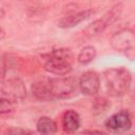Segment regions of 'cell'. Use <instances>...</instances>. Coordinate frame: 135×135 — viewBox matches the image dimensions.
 Masks as SVG:
<instances>
[{
	"label": "cell",
	"mask_w": 135,
	"mask_h": 135,
	"mask_svg": "<svg viewBox=\"0 0 135 135\" xmlns=\"http://www.w3.org/2000/svg\"><path fill=\"white\" fill-rule=\"evenodd\" d=\"M103 79L108 93L114 97L126 95L132 85V74L123 66L107 69L103 72Z\"/></svg>",
	"instance_id": "cell-1"
},
{
	"label": "cell",
	"mask_w": 135,
	"mask_h": 135,
	"mask_svg": "<svg viewBox=\"0 0 135 135\" xmlns=\"http://www.w3.org/2000/svg\"><path fill=\"white\" fill-rule=\"evenodd\" d=\"M75 56L68 47L54 49L46 57L43 69L53 75L65 76L72 71Z\"/></svg>",
	"instance_id": "cell-2"
},
{
	"label": "cell",
	"mask_w": 135,
	"mask_h": 135,
	"mask_svg": "<svg viewBox=\"0 0 135 135\" xmlns=\"http://www.w3.org/2000/svg\"><path fill=\"white\" fill-rule=\"evenodd\" d=\"M110 44L115 51L124 53L127 57L133 60L135 49V35L132 28L124 27L114 33L110 38Z\"/></svg>",
	"instance_id": "cell-3"
},
{
	"label": "cell",
	"mask_w": 135,
	"mask_h": 135,
	"mask_svg": "<svg viewBox=\"0 0 135 135\" xmlns=\"http://www.w3.org/2000/svg\"><path fill=\"white\" fill-rule=\"evenodd\" d=\"M78 79L71 76L51 78V92L53 99H66L77 94Z\"/></svg>",
	"instance_id": "cell-4"
},
{
	"label": "cell",
	"mask_w": 135,
	"mask_h": 135,
	"mask_svg": "<svg viewBox=\"0 0 135 135\" xmlns=\"http://www.w3.org/2000/svg\"><path fill=\"white\" fill-rule=\"evenodd\" d=\"M122 9H123V4L120 2L113 5L99 19H96L90 25H88V27L85 28L86 35L93 37V36H97V35L101 34L109 25L114 23L119 18V16L122 13Z\"/></svg>",
	"instance_id": "cell-5"
},
{
	"label": "cell",
	"mask_w": 135,
	"mask_h": 135,
	"mask_svg": "<svg viewBox=\"0 0 135 135\" xmlns=\"http://www.w3.org/2000/svg\"><path fill=\"white\" fill-rule=\"evenodd\" d=\"M78 88L85 96H96L100 90V77L98 73L92 70L83 72L78 79Z\"/></svg>",
	"instance_id": "cell-6"
},
{
	"label": "cell",
	"mask_w": 135,
	"mask_h": 135,
	"mask_svg": "<svg viewBox=\"0 0 135 135\" xmlns=\"http://www.w3.org/2000/svg\"><path fill=\"white\" fill-rule=\"evenodd\" d=\"M1 92L5 97L15 101L22 100L26 97V86L23 80L19 77H9L2 82Z\"/></svg>",
	"instance_id": "cell-7"
},
{
	"label": "cell",
	"mask_w": 135,
	"mask_h": 135,
	"mask_svg": "<svg viewBox=\"0 0 135 135\" xmlns=\"http://www.w3.org/2000/svg\"><path fill=\"white\" fill-rule=\"evenodd\" d=\"M104 127L113 133L127 132L132 128V117L128 111H119L104 121Z\"/></svg>",
	"instance_id": "cell-8"
},
{
	"label": "cell",
	"mask_w": 135,
	"mask_h": 135,
	"mask_svg": "<svg viewBox=\"0 0 135 135\" xmlns=\"http://www.w3.org/2000/svg\"><path fill=\"white\" fill-rule=\"evenodd\" d=\"M93 9H84V11H79V12H73L70 13L65 16H63L59 22H58V27L60 28H72L83 21L88 20L94 15Z\"/></svg>",
	"instance_id": "cell-9"
},
{
	"label": "cell",
	"mask_w": 135,
	"mask_h": 135,
	"mask_svg": "<svg viewBox=\"0 0 135 135\" xmlns=\"http://www.w3.org/2000/svg\"><path fill=\"white\" fill-rule=\"evenodd\" d=\"M32 94L35 98L41 101H50L53 100L52 92H51V78L42 77L35 80L31 86Z\"/></svg>",
	"instance_id": "cell-10"
},
{
	"label": "cell",
	"mask_w": 135,
	"mask_h": 135,
	"mask_svg": "<svg viewBox=\"0 0 135 135\" xmlns=\"http://www.w3.org/2000/svg\"><path fill=\"white\" fill-rule=\"evenodd\" d=\"M81 121L79 114L74 110H66L61 115V127L65 133L73 134L80 128Z\"/></svg>",
	"instance_id": "cell-11"
},
{
	"label": "cell",
	"mask_w": 135,
	"mask_h": 135,
	"mask_svg": "<svg viewBox=\"0 0 135 135\" xmlns=\"http://www.w3.org/2000/svg\"><path fill=\"white\" fill-rule=\"evenodd\" d=\"M36 129L37 132L40 134H55L58 130L57 123L55 122V120H53L51 117L49 116H41L36 123Z\"/></svg>",
	"instance_id": "cell-12"
},
{
	"label": "cell",
	"mask_w": 135,
	"mask_h": 135,
	"mask_svg": "<svg viewBox=\"0 0 135 135\" xmlns=\"http://www.w3.org/2000/svg\"><path fill=\"white\" fill-rule=\"evenodd\" d=\"M96 55H97V50H96L95 46L85 45L78 53L77 61H78V63H80L82 65H86V64L91 63L96 58Z\"/></svg>",
	"instance_id": "cell-13"
},
{
	"label": "cell",
	"mask_w": 135,
	"mask_h": 135,
	"mask_svg": "<svg viewBox=\"0 0 135 135\" xmlns=\"http://www.w3.org/2000/svg\"><path fill=\"white\" fill-rule=\"evenodd\" d=\"M110 107H111V102L105 97H96L94 99L92 109H93L94 114L97 115L102 112H105Z\"/></svg>",
	"instance_id": "cell-14"
},
{
	"label": "cell",
	"mask_w": 135,
	"mask_h": 135,
	"mask_svg": "<svg viewBox=\"0 0 135 135\" xmlns=\"http://www.w3.org/2000/svg\"><path fill=\"white\" fill-rule=\"evenodd\" d=\"M16 101L8 97H0V114H7L15 110Z\"/></svg>",
	"instance_id": "cell-15"
},
{
	"label": "cell",
	"mask_w": 135,
	"mask_h": 135,
	"mask_svg": "<svg viewBox=\"0 0 135 135\" xmlns=\"http://www.w3.org/2000/svg\"><path fill=\"white\" fill-rule=\"evenodd\" d=\"M6 62L3 58H0V83H2L6 78Z\"/></svg>",
	"instance_id": "cell-16"
},
{
	"label": "cell",
	"mask_w": 135,
	"mask_h": 135,
	"mask_svg": "<svg viewBox=\"0 0 135 135\" xmlns=\"http://www.w3.org/2000/svg\"><path fill=\"white\" fill-rule=\"evenodd\" d=\"M82 133H97V134H104V132L100 131V130H84L82 131Z\"/></svg>",
	"instance_id": "cell-17"
},
{
	"label": "cell",
	"mask_w": 135,
	"mask_h": 135,
	"mask_svg": "<svg viewBox=\"0 0 135 135\" xmlns=\"http://www.w3.org/2000/svg\"><path fill=\"white\" fill-rule=\"evenodd\" d=\"M7 133H14V134H16V133H26V131H24V130H16V129H13V130H9V131H7Z\"/></svg>",
	"instance_id": "cell-18"
},
{
	"label": "cell",
	"mask_w": 135,
	"mask_h": 135,
	"mask_svg": "<svg viewBox=\"0 0 135 135\" xmlns=\"http://www.w3.org/2000/svg\"><path fill=\"white\" fill-rule=\"evenodd\" d=\"M5 38V31L2 28V26H0V40Z\"/></svg>",
	"instance_id": "cell-19"
},
{
	"label": "cell",
	"mask_w": 135,
	"mask_h": 135,
	"mask_svg": "<svg viewBox=\"0 0 135 135\" xmlns=\"http://www.w3.org/2000/svg\"><path fill=\"white\" fill-rule=\"evenodd\" d=\"M3 16H4V11H3V9L0 7V18H2Z\"/></svg>",
	"instance_id": "cell-20"
}]
</instances>
